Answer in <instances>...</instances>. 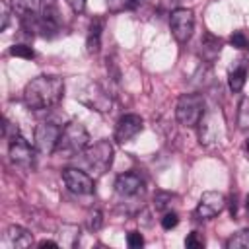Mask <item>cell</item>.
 <instances>
[{
    "label": "cell",
    "mask_w": 249,
    "mask_h": 249,
    "mask_svg": "<svg viewBox=\"0 0 249 249\" xmlns=\"http://www.w3.org/2000/svg\"><path fill=\"white\" fill-rule=\"evenodd\" d=\"M64 93V80L60 76L41 74L27 82L23 89V103L33 111H45L54 107Z\"/></svg>",
    "instance_id": "6da1fadb"
},
{
    "label": "cell",
    "mask_w": 249,
    "mask_h": 249,
    "mask_svg": "<svg viewBox=\"0 0 249 249\" xmlns=\"http://www.w3.org/2000/svg\"><path fill=\"white\" fill-rule=\"evenodd\" d=\"M80 154H82L91 177H101L105 171H109V167L113 163V146L109 140H97L95 144L88 146Z\"/></svg>",
    "instance_id": "7a4b0ae2"
},
{
    "label": "cell",
    "mask_w": 249,
    "mask_h": 249,
    "mask_svg": "<svg viewBox=\"0 0 249 249\" xmlns=\"http://www.w3.org/2000/svg\"><path fill=\"white\" fill-rule=\"evenodd\" d=\"M204 97L200 93H183L175 105V117L183 126H196L204 115Z\"/></svg>",
    "instance_id": "3957f363"
},
{
    "label": "cell",
    "mask_w": 249,
    "mask_h": 249,
    "mask_svg": "<svg viewBox=\"0 0 249 249\" xmlns=\"http://www.w3.org/2000/svg\"><path fill=\"white\" fill-rule=\"evenodd\" d=\"M88 142H89V134H88L86 126L78 121H70L60 132L56 152L66 154V156H74V154L84 152L88 148Z\"/></svg>",
    "instance_id": "277c9868"
},
{
    "label": "cell",
    "mask_w": 249,
    "mask_h": 249,
    "mask_svg": "<svg viewBox=\"0 0 249 249\" xmlns=\"http://www.w3.org/2000/svg\"><path fill=\"white\" fill-rule=\"evenodd\" d=\"M60 132H62V126H58L56 123H41L37 124L35 128V150L41 154V156H51L53 152H56V146H58V140H60Z\"/></svg>",
    "instance_id": "5b68a950"
},
{
    "label": "cell",
    "mask_w": 249,
    "mask_h": 249,
    "mask_svg": "<svg viewBox=\"0 0 249 249\" xmlns=\"http://www.w3.org/2000/svg\"><path fill=\"white\" fill-rule=\"evenodd\" d=\"M171 35L177 43H187L195 29V14L189 8H175L169 16Z\"/></svg>",
    "instance_id": "8992f818"
},
{
    "label": "cell",
    "mask_w": 249,
    "mask_h": 249,
    "mask_svg": "<svg viewBox=\"0 0 249 249\" xmlns=\"http://www.w3.org/2000/svg\"><path fill=\"white\" fill-rule=\"evenodd\" d=\"M62 181H64L66 189L74 195H91L93 193V177L88 171H82L78 167L62 169Z\"/></svg>",
    "instance_id": "52a82bcc"
},
{
    "label": "cell",
    "mask_w": 249,
    "mask_h": 249,
    "mask_svg": "<svg viewBox=\"0 0 249 249\" xmlns=\"http://www.w3.org/2000/svg\"><path fill=\"white\" fill-rule=\"evenodd\" d=\"M226 204H228V200H226V196L220 191H206V193H202V196H200V200L196 204L195 214L200 220H210V218L218 216L226 208Z\"/></svg>",
    "instance_id": "ba28073f"
},
{
    "label": "cell",
    "mask_w": 249,
    "mask_h": 249,
    "mask_svg": "<svg viewBox=\"0 0 249 249\" xmlns=\"http://www.w3.org/2000/svg\"><path fill=\"white\" fill-rule=\"evenodd\" d=\"M10 160L25 169H33L35 165V148H31V144L21 136H14L10 140Z\"/></svg>",
    "instance_id": "9c48e42d"
},
{
    "label": "cell",
    "mask_w": 249,
    "mask_h": 249,
    "mask_svg": "<svg viewBox=\"0 0 249 249\" xmlns=\"http://www.w3.org/2000/svg\"><path fill=\"white\" fill-rule=\"evenodd\" d=\"M142 128H144L142 117L136 115V113H126V115H123V117L117 121V126H115V140H117L119 144H124V142L132 140Z\"/></svg>",
    "instance_id": "30bf717a"
},
{
    "label": "cell",
    "mask_w": 249,
    "mask_h": 249,
    "mask_svg": "<svg viewBox=\"0 0 249 249\" xmlns=\"http://www.w3.org/2000/svg\"><path fill=\"white\" fill-rule=\"evenodd\" d=\"M78 99L82 103H86L88 107L99 111V113H105L111 107V99L105 93V89H101L99 84H89L88 86V93H78Z\"/></svg>",
    "instance_id": "8fae6325"
},
{
    "label": "cell",
    "mask_w": 249,
    "mask_h": 249,
    "mask_svg": "<svg viewBox=\"0 0 249 249\" xmlns=\"http://www.w3.org/2000/svg\"><path fill=\"white\" fill-rule=\"evenodd\" d=\"M222 123H218V113H204L200 123L196 124L198 126V138H200V144L204 146H210L214 142H218V130L222 128Z\"/></svg>",
    "instance_id": "7c38bea8"
},
{
    "label": "cell",
    "mask_w": 249,
    "mask_h": 249,
    "mask_svg": "<svg viewBox=\"0 0 249 249\" xmlns=\"http://www.w3.org/2000/svg\"><path fill=\"white\" fill-rule=\"evenodd\" d=\"M115 191L121 196H136L140 193H144V179L138 173H121L115 181Z\"/></svg>",
    "instance_id": "4fadbf2b"
},
{
    "label": "cell",
    "mask_w": 249,
    "mask_h": 249,
    "mask_svg": "<svg viewBox=\"0 0 249 249\" xmlns=\"http://www.w3.org/2000/svg\"><path fill=\"white\" fill-rule=\"evenodd\" d=\"M4 243L8 247H14V249L16 247H29V245H33V235L21 226H10L4 233Z\"/></svg>",
    "instance_id": "5bb4252c"
},
{
    "label": "cell",
    "mask_w": 249,
    "mask_h": 249,
    "mask_svg": "<svg viewBox=\"0 0 249 249\" xmlns=\"http://www.w3.org/2000/svg\"><path fill=\"white\" fill-rule=\"evenodd\" d=\"M101 31H103V19L101 18H93L88 25V35H86V49L89 54L99 53L101 47Z\"/></svg>",
    "instance_id": "9a60e30c"
},
{
    "label": "cell",
    "mask_w": 249,
    "mask_h": 249,
    "mask_svg": "<svg viewBox=\"0 0 249 249\" xmlns=\"http://www.w3.org/2000/svg\"><path fill=\"white\" fill-rule=\"evenodd\" d=\"M222 51V39L212 35V33H204V37L200 39V54L204 60L212 62Z\"/></svg>",
    "instance_id": "2e32d148"
},
{
    "label": "cell",
    "mask_w": 249,
    "mask_h": 249,
    "mask_svg": "<svg viewBox=\"0 0 249 249\" xmlns=\"http://www.w3.org/2000/svg\"><path fill=\"white\" fill-rule=\"evenodd\" d=\"M80 241V228L74 224H64L58 230V245L74 247Z\"/></svg>",
    "instance_id": "e0dca14e"
},
{
    "label": "cell",
    "mask_w": 249,
    "mask_h": 249,
    "mask_svg": "<svg viewBox=\"0 0 249 249\" xmlns=\"http://www.w3.org/2000/svg\"><path fill=\"white\" fill-rule=\"evenodd\" d=\"M45 0H12V10L23 18V16H29V14H37L41 8H43Z\"/></svg>",
    "instance_id": "ac0fdd59"
},
{
    "label": "cell",
    "mask_w": 249,
    "mask_h": 249,
    "mask_svg": "<svg viewBox=\"0 0 249 249\" xmlns=\"http://www.w3.org/2000/svg\"><path fill=\"white\" fill-rule=\"evenodd\" d=\"M245 80H247V68H245V66H237V68H233V70L228 74V86H230V89H231L233 93H237V91L243 89Z\"/></svg>",
    "instance_id": "d6986e66"
},
{
    "label": "cell",
    "mask_w": 249,
    "mask_h": 249,
    "mask_svg": "<svg viewBox=\"0 0 249 249\" xmlns=\"http://www.w3.org/2000/svg\"><path fill=\"white\" fill-rule=\"evenodd\" d=\"M226 249H249V228L235 231L226 241Z\"/></svg>",
    "instance_id": "ffe728a7"
},
{
    "label": "cell",
    "mask_w": 249,
    "mask_h": 249,
    "mask_svg": "<svg viewBox=\"0 0 249 249\" xmlns=\"http://www.w3.org/2000/svg\"><path fill=\"white\" fill-rule=\"evenodd\" d=\"M237 128H249V97H241L237 105Z\"/></svg>",
    "instance_id": "44dd1931"
},
{
    "label": "cell",
    "mask_w": 249,
    "mask_h": 249,
    "mask_svg": "<svg viewBox=\"0 0 249 249\" xmlns=\"http://www.w3.org/2000/svg\"><path fill=\"white\" fill-rule=\"evenodd\" d=\"M10 54H12V56H19V58H27V60H31V58L35 56V51H33L29 45L18 43V45H12V47H10Z\"/></svg>",
    "instance_id": "7402d4cb"
},
{
    "label": "cell",
    "mask_w": 249,
    "mask_h": 249,
    "mask_svg": "<svg viewBox=\"0 0 249 249\" xmlns=\"http://www.w3.org/2000/svg\"><path fill=\"white\" fill-rule=\"evenodd\" d=\"M230 43H231V47H235V49H249V37H247V33L241 31V29H237V31L231 33Z\"/></svg>",
    "instance_id": "603a6c76"
},
{
    "label": "cell",
    "mask_w": 249,
    "mask_h": 249,
    "mask_svg": "<svg viewBox=\"0 0 249 249\" xmlns=\"http://www.w3.org/2000/svg\"><path fill=\"white\" fill-rule=\"evenodd\" d=\"M204 235L200 233V231H191L187 237H185V245L189 247V249H202L204 247Z\"/></svg>",
    "instance_id": "cb8c5ba5"
},
{
    "label": "cell",
    "mask_w": 249,
    "mask_h": 249,
    "mask_svg": "<svg viewBox=\"0 0 249 249\" xmlns=\"http://www.w3.org/2000/svg\"><path fill=\"white\" fill-rule=\"evenodd\" d=\"M171 200H173V195H171V193L160 191V193H156V196H154V206H156V210H165V208L171 204Z\"/></svg>",
    "instance_id": "d4e9b609"
},
{
    "label": "cell",
    "mask_w": 249,
    "mask_h": 249,
    "mask_svg": "<svg viewBox=\"0 0 249 249\" xmlns=\"http://www.w3.org/2000/svg\"><path fill=\"white\" fill-rule=\"evenodd\" d=\"M105 2H107L109 12H113V14H119L124 8H130V4H132V0H105Z\"/></svg>",
    "instance_id": "484cf974"
},
{
    "label": "cell",
    "mask_w": 249,
    "mask_h": 249,
    "mask_svg": "<svg viewBox=\"0 0 249 249\" xmlns=\"http://www.w3.org/2000/svg\"><path fill=\"white\" fill-rule=\"evenodd\" d=\"M126 245H128L130 249H140V247L144 245L142 233H140V231H130V233L126 235Z\"/></svg>",
    "instance_id": "4316f807"
},
{
    "label": "cell",
    "mask_w": 249,
    "mask_h": 249,
    "mask_svg": "<svg viewBox=\"0 0 249 249\" xmlns=\"http://www.w3.org/2000/svg\"><path fill=\"white\" fill-rule=\"evenodd\" d=\"M88 226H89V230L97 231V230L103 226V214H101L99 210H93V212L89 214V218H88Z\"/></svg>",
    "instance_id": "83f0119b"
},
{
    "label": "cell",
    "mask_w": 249,
    "mask_h": 249,
    "mask_svg": "<svg viewBox=\"0 0 249 249\" xmlns=\"http://www.w3.org/2000/svg\"><path fill=\"white\" fill-rule=\"evenodd\" d=\"M177 224H179V216L175 212H165L163 214V218H161V228L163 230H173Z\"/></svg>",
    "instance_id": "f1b7e54d"
},
{
    "label": "cell",
    "mask_w": 249,
    "mask_h": 249,
    "mask_svg": "<svg viewBox=\"0 0 249 249\" xmlns=\"http://www.w3.org/2000/svg\"><path fill=\"white\" fill-rule=\"evenodd\" d=\"M68 4V8L74 12V14H82L86 10V0H64Z\"/></svg>",
    "instance_id": "f546056e"
},
{
    "label": "cell",
    "mask_w": 249,
    "mask_h": 249,
    "mask_svg": "<svg viewBox=\"0 0 249 249\" xmlns=\"http://www.w3.org/2000/svg\"><path fill=\"white\" fill-rule=\"evenodd\" d=\"M39 247H41V249H47V247H58V241H53V239H43V241L39 243Z\"/></svg>",
    "instance_id": "4dcf8cb0"
},
{
    "label": "cell",
    "mask_w": 249,
    "mask_h": 249,
    "mask_svg": "<svg viewBox=\"0 0 249 249\" xmlns=\"http://www.w3.org/2000/svg\"><path fill=\"white\" fill-rule=\"evenodd\" d=\"M245 154H247V158H249V140L245 142Z\"/></svg>",
    "instance_id": "1f68e13d"
},
{
    "label": "cell",
    "mask_w": 249,
    "mask_h": 249,
    "mask_svg": "<svg viewBox=\"0 0 249 249\" xmlns=\"http://www.w3.org/2000/svg\"><path fill=\"white\" fill-rule=\"evenodd\" d=\"M245 206H247V210H249V195H247V200H245Z\"/></svg>",
    "instance_id": "d6a6232c"
}]
</instances>
